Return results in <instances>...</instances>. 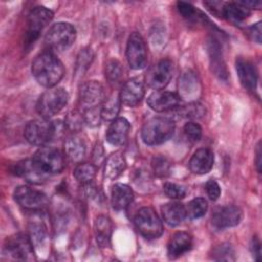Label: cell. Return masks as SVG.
I'll use <instances>...</instances> for the list:
<instances>
[{"instance_id": "cell-43", "label": "cell", "mask_w": 262, "mask_h": 262, "mask_svg": "<svg viewBox=\"0 0 262 262\" xmlns=\"http://www.w3.org/2000/svg\"><path fill=\"white\" fill-rule=\"evenodd\" d=\"M248 34L250 35L252 40H254L258 43H261V23L259 21V23L253 25L252 27H250Z\"/></svg>"}, {"instance_id": "cell-9", "label": "cell", "mask_w": 262, "mask_h": 262, "mask_svg": "<svg viewBox=\"0 0 262 262\" xmlns=\"http://www.w3.org/2000/svg\"><path fill=\"white\" fill-rule=\"evenodd\" d=\"M52 18L53 12L50 9L44 6H37L33 8L28 14L26 42L28 44L34 43L35 40L39 37L41 31L52 20Z\"/></svg>"}, {"instance_id": "cell-16", "label": "cell", "mask_w": 262, "mask_h": 262, "mask_svg": "<svg viewBox=\"0 0 262 262\" xmlns=\"http://www.w3.org/2000/svg\"><path fill=\"white\" fill-rule=\"evenodd\" d=\"M243 218L242 210L233 205H228L217 209L212 215V224L219 229L237 225Z\"/></svg>"}, {"instance_id": "cell-40", "label": "cell", "mask_w": 262, "mask_h": 262, "mask_svg": "<svg viewBox=\"0 0 262 262\" xmlns=\"http://www.w3.org/2000/svg\"><path fill=\"white\" fill-rule=\"evenodd\" d=\"M82 122H84L83 114L81 115L77 112H73L72 114H69L64 126H68L71 130H77L82 126Z\"/></svg>"}, {"instance_id": "cell-31", "label": "cell", "mask_w": 262, "mask_h": 262, "mask_svg": "<svg viewBox=\"0 0 262 262\" xmlns=\"http://www.w3.org/2000/svg\"><path fill=\"white\" fill-rule=\"evenodd\" d=\"M121 100L119 95H113L104 101L100 108V116L105 121H113L118 117Z\"/></svg>"}, {"instance_id": "cell-33", "label": "cell", "mask_w": 262, "mask_h": 262, "mask_svg": "<svg viewBox=\"0 0 262 262\" xmlns=\"http://www.w3.org/2000/svg\"><path fill=\"white\" fill-rule=\"evenodd\" d=\"M177 9L179 13L182 15L183 18L187 20H205L206 15H204L200 10H198L194 6H192L190 3L183 2V1H178L177 2Z\"/></svg>"}, {"instance_id": "cell-10", "label": "cell", "mask_w": 262, "mask_h": 262, "mask_svg": "<svg viewBox=\"0 0 262 262\" xmlns=\"http://www.w3.org/2000/svg\"><path fill=\"white\" fill-rule=\"evenodd\" d=\"M13 198L20 207L31 211L42 210L48 203L47 196L43 192L27 185L17 186L13 192Z\"/></svg>"}, {"instance_id": "cell-7", "label": "cell", "mask_w": 262, "mask_h": 262, "mask_svg": "<svg viewBox=\"0 0 262 262\" xmlns=\"http://www.w3.org/2000/svg\"><path fill=\"white\" fill-rule=\"evenodd\" d=\"M3 254L13 260H35L33 242L26 233H15L7 237L3 246Z\"/></svg>"}, {"instance_id": "cell-30", "label": "cell", "mask_w": 262, "mask_h": 262, "mask_svg": "<svg viewBox=\"0 0 262 262\" xmlns=\"http://www.w3.org/2000/svg\"><path fill=\"white\" fill-rule=\"evenodd\" d=\"M96 174V167L90 163H79L74 170L76 180L84 185L90 184Z\"/></svg>"}, {"instance_id": "cell-41", "label": "cell", "mask_w": 262, "mask_h": 262, "mask_svg": "<svg viewBox=\"0 0 262 262\" xmlns=\"http://www.w3.org/2000/svg\"><path fill=\"white\" fill-rule=\"evenodd\" d=\"M93 58V54L91 50L85 49L83 51L80 52L79 56H78V61H77V70H81V72L83 73L84 69H87L88 66L91 63V60Z\"/></svg>"}, {"instance_id": "cell-12", "label": "cell", "mask_w": 262, "mask_h": 262, "mask_svg": "<svg viewBox=\"0 0 262 262\" xmlns=\"http://www.w3.org/2000/svg\"><path fill=\"white\" fill-rule=\"evenodd\" d=\"M173 64L170 59H162L147 72L145 83L148 87L155 90L164 89L172 78Z\"/></svg>"}, {"instance_id": "cell-24", "label": "cell", "mask_w": 262, "mask_h": 262, "mask_svg": "<svg viewBox=\"0 0 262 262\" xmlns=\"http://www.w3.org/2000/svg\"><path fill=\"white\" fill-rule=\"evenodd\" d=\"M221 14L233 24H241L251 14V9L242 1L227 2L222 6Z\"/></svg>"}, {"instance_id": "cell-28", "label": "cell", "mask_w": 262, "mask_h": 262, "mask_svg": "<svg viewBox=\"0 0 262 262\" xmlns=\"http://www.w3.org/2000/svg\"><path fill=\"white\" fill-rule=\"evenodd\" d=\"M113 224L108 217L100 215L94 221V232L96 242L99 247L105 248L110 245Z\"/></svg>"}, {"instance_id": "cell-8", "label": "cell", "mask_w": 262, "mask_h": 262, "mask_svg": "<svg viewBox=\"0 0 262 262\" xmlns=\"http://www.w3.org/2000/svg\"><path fill=\"white\" fill-rule=\"evenodd\" d=\"M137 230L146 238H158L163 233V223L151 207H142L134 217Z\"/></svg>"}, {"instance_id": "cell-19", "label": "cell", "mask_w": 262, "mask_h": 262, "mask_svg": "<svg viewBox=\"0 0 262 262\" xmlns=\"http://www.w3.org/2000/svg\"><path fill=\"white\" fill-rule=\"evenodd\" d=\"M130 131V123L125 118H116L110 124L105 138L113 145H123L128 138Z\"/></svg>"}, {"instance_id": "cell-17", "label": "cell", "mask_w": 262, "mask_h": 262, "mask_svg": "<svg viewBox=\"0 0 262 262\" xmlns=\"http://www.w3.org/2000/svg\"><path fill=\"white\" fill-rule=\"evenodd\" d=\"M144 83L139 78H132L125 82L120 91V100L128 106L137 105L144 96Z\"/></svg>"}, {"instance_id": "cell-39", "label": "cell", "mask_w": 262, "mask_h": 262, "mask_svg": "<svg viewBox=\"0 0 262 262\" xmlns=\"http://www.w3.org/2000/svg\"><path fill=\"white\" fill-rule=\"evenodd\" d=\"M214 259L216 260H233V250L228 244H221L215 248Z\"/></svg>"}, {"instance_id": "cell-3", "label": "cell", "mask_w": 262, "mask_h": 262, "mask_svg": "<svg viewBox=\"0 0 262 262\" xmlns=\"http://www.w3.org/2000/svg\"><path fill=\"white\" fill-rule=\"evenodd\" d=\"M60 122H51L48 119H36L28 122L24 135L33 145L43 146L50 142L60 130Z\"/></svg>"}, {"instance_id": "cell-35", "label": "cell", "mask_w": 262, "mask_h": 262, "mask_svg": "<svg viewBox=\"0 0 262 262\" xmlns=\"http://www.w3.org/2000/svg\"><path fill=\"white\" fill-rule=\"evenodd\" d=\"M206 113V110L204 105L199 103L198 101L189 102L187 105L183 106L180 110V115H183L185 118L189 119H199L202 118Z\"/></svg>"}, {"instance_id": "cell-27", "label": "cell", "mask_w": 262, "mask_h": 262, "mask_svg": "<svg viewBox=\"0 0 262 262\" xmlns=\"http://www.w3.org/2000/svg\"><path fill=\"white\" fill-rule=\"evenodd\" d=\"M126 168V161L120 151H116L108 156L104 164L103 176L107 180H114L121 175Z\"/></svg>"}, {"instance_id": "cell-32", "label": "cell", "mask_w": 262, "mask_h": 262, "mask_svg": "<svg viewBox=\"0 0 262 262\" xmlns=\"http://www.w3.org/2000/svg\"><path fill=\"white\" fill-rule=\"evenodd\" d=\"M186 208V216H188L191 219H198L205 215L208 209V203L203 198H195L191 200Z\"/></svg>"}, {"instance_id": "cell-6", "label": "cell", "mask_w": 262, "mask_h": 262, "mask_svg": "<svg viewBox=\"0 0 262 262\" xmlns=\"http://www.w3.org/2000/svg\"><path fill=\"white\" fill-rule=\"evenodd\" d=\"M76 29L69 23L59 21L50 27L46 36L45 44L55 51L69 49L76 40Z\"/></svg>"}, {"instance_id": "cell-26", "label": "cell", "mask_w": 262, "mask_h": 262, "mask_svg": "<svg viewBox=\"0 0 262 262\" xmlns=\"http://www.w3.org/2000/svg\"><path fill=\"white\" fill-rule=\"evenodd\" d=\"M15 173L18 176H21L25 178L28 182L34 183V184H39L42 183L47 176L44 175L42 172H40L36 166L34 165L32 159L30 160H25L15 165Z\"/></svg>"}, {"instance_id": "cell-18", "label": "cell", "mask_w": 262, "mask_h": 262, "mask_svg": "<svg viewBox=\"0 0 262 262\" xmlns=\"http://www.w3.org/2000/svg\"><path fill=\"white\" fill-rule=\"evenodd\" d=\"M235 69L244 88L249 91H255L257 87L258 76L254 64L248 59L238 57L235 60Z\"/></svg>"}, {"instance_id": "cell-36", "label": "cell", "mask_w": 262, "mask_h": 262, "mask_svg": "<svg viewBox=\"0 0 262 262\" xmlns=\"http://www.w3.org/2000/svg\"><path fill=\"white\" fill-rule=\"evenodd\" d=\"M151 167L157 176L163 177L168 175L171 165L167 158L163 156H157V157H154L151 160Z\"/></svg>"}, {"instance_id": "cell-25", "label": "cell", "mask_w": 262, "mask_h": 262, "mask_svg": "<svg viewBox=\"0 0 262 262\" xmlns=\"http://www.w3.org/2000/svg\"><path fill=\"white\" fill-rule=\"evenodd\" d=\"M162 215L167 224L170 226L179 225L186 217V208L178 202L167 203L162 207Z\"/></svg>"}, {"instance_id": "cell-4", "label": "cell", "mask_w": 262, "mask_h": 262, "mask_svg": "<svg viewBox=\"0 0 262 262\" xmlns=\"http://www.w3.org/2000/svg\"><path fill=\"white\" fill-rule=\"evenodd\" d=\"M32 161L36 168L44 175H53L60 173L64 167V156L56 148L43 146L33 156Z\"/></svg>"}, {"instance_id": "cell-22", "label": "cell", "mask_w": 262, "mask_h": 262, "mask_svg": "<svg viewBox=\"0 0 262 262\" xmlns=\"http://www.w3.org/2000/svg\"><path fill=\"white\" fill-rule=\"evenodd\" d=\"M133 201L132 189L123 183H116L111 191V204L117 211H123L129 207Z\"/></svg>"}, {"instance_id": "cell-15", "label": "cell", "mask_w": 262, "mask_h": 262, "mask_svg": "<svg viewBox=\"0 0 262 262\" xmlns=\"http://www.w3.org/2000/svg\"><path fill=\"white\" fill-rule=\"evenodd\" d=\"M180 103L181 98L178 94L165 90H156L147 98L148 106L158 113L175 110L180 106Z\"/></svg>"}, {"instance_id": "cell-11", "label": "cell", "mask_w": 262, "mask_h": 262, "mask_svg": "<svg viewBox=\"0 0 262 262\" xmlns=\"http://www.w3.org/2000/svg\"><path fill=\"white\" fill-rule=\"evenodd\" d=\"M126 57L128 63L133 70L143 69L147 63V51L146 45L138 33H132L127 42Z\"/></svg>"}, {"instance_id": "cell-5", "label": "cell", "mask_w": 262, "mask_h": 262, "mask_svg": "<svg viewBox=\"0 0 262 262\" xmlns=\"http://www.w3.org/2000/svg\"><path fill=\"white\" fill-rule=\"evenodd\" d=\"M68 100L69 94L63 88H49L39 97L36 110L42 118L49 119L59 113L66 106Z\"/></svg>"}, {"instance_id": "cell-37", "label": "cell", "mask_w": 262, "mask_h": 262, "mask_svg": "<svg viewBox=\"0 0 262 262\" xmlns=\"http://www.w3.org/2000/svg\"><path fill=\"white\" fill-rule=\"evenodd\" d=\"M164 192L168 198L173 200L183 199L186 194V190L182 185L173 182H167L164 184Z\"/></svg>"}, {"instance_id": "cell-20", "label": "cell", "mask_w": 262, "mask_h": 262, "mask_svg": "<svg viewBox=\"0 0 262 262\" xmlns=\"http://www.w3.org/2000/svg\"><path fill=\"white\" fill-rule=\"evenodd\" d=\"M214 164V154L209 148H200L189 161V169L196 175H204L211 171Z\"/></svg>"}, {"instance_id": "cell-42", "label": "cell", "mask_w": 262, "mask_h": 262, "mask_svg": "<svg viewBox=\"0 0 262 262\" xmlns=\"http://www.w3.org/2000/svg\"><path fill=\"white\" fill-rule=\"evenodd\" d=\"M206 191H207L208 196L212 201L218 200V198L220 196V193H221V189H220L219 184L215 180H213V179H210L209 181H207V183H206Z\"/></svg>"}, {"instance_id": "cell-1", "label": "cell", "mask_w": 262, "mask_h": 262, "mask_svg": "<svg viewBox=\"0 0 262 262\" xmlns=\"http://www.w3.org/2000/svg\"><path fill=\"white\" fill-rule=\"evenodd\" d=\"M32 74L41 86L49 89L53 88L62 79L64 68L52 52L45 51L33 60Z\"/></svg>"}, {"instance_id": "cell-45", "label": "cell", "mask_w": 262, "mask_h": 262, "mask_svg": "<svg viewBox=\"0 0 262 262\" xmlns=\"http://www.w3.org/2000/svg\"><path fill=\"white\" fill-rule=\"evenodd\" d=\"M256 166H257V170L260 173L261 171V147H260V143L257 146V151H256Z\"/></svg>"}, {"instance_id": "cell-2", "label": "cell", "mask_w": 262, "mask_h": 262, "mask_svg": "<svg viewBox=\"0 0 262 262\" xmlns=\"http://www.w3.org/2000/svg\"><path fill=\"white\" fill-rule=\"evenodd\" d=\"M175 130V123L166 117H157L148 120L142 127L141 138L147 145H158L169 140Z\"/></svg>"}, {"instance_id": "cell-14", "label": "cell", "mask_w": 262, "mask_h": 262, "mask_svg": "<svg viewBox=\"0 0 262 262\" xmlns=\"http://www.w3.org/2000/svg\"><path fill=\"white\" fill-rule=\"evenodd\" d=\"M201 94V83L192 71H185L178 80V96L189 102H193Z\"/></svg>"}, {"instance_id": "cell-21", "label": "cell", "mask_w": 262, "mask_h": 262, "mask_svg": "<svg viewBox=\"0 0 262 262\" xmlns=\"http://www.w3.org/2000/svg\"><path fill=\"white\" fill-rule=\"evenodd\" d=\"M208 51L210 56V63L213 73L220 79L226 81L228 78L227 69L222 57L220 44L215 38H211L208 42Z\"/></svg>"}, {"instance_id": "cell-23", "label": "cell", "mask_w": 262, "mask_h": 262, "mask_svg": "<svg viewBox=\"0 0 262 262\" xmlns=\"http://www.w3.org/2000/svg\"><path fill=\"white\" fill-rule=\"evenodd\" d=\"M192 238L184 231L175 232L168 244V255L170 258H177L191 249Z\"/></svg>"}, {"instance_id": "cell-29", "label": "cell", "mask_w": 262, "mask_h": 262, "mask_svg": "<svg viewBox=\"0 0 262 262\" xmlns=\"http://www.w3.org/2000/svg\"><path fill=\"white\" fill-rule=\"evenodd\" d=\"M64 154L72 162H81L86 154L84 140L77 135L69 136L64 141Z\"/></svg>"}, {"instance_id": "cell-34", "label": "cell", "mask_w": 262, "mask_h": 262, "mask_svg": "<svg viewBox=\"0 0 262 262\" xmlns=\"http://www.w3.org/2000/svg\"><path fill=\"white\" fill-rule=\"evenodd\" d=\"M123 69L118 60L112 59L107 61L105 66V78L108 80L110 83H117L121 79Z\"/></svg>"}, {"instance_id": "cell-44", "label": "cell", "mask_w": 262, "mask_h": 262, "mask_svg": "<svg viewBox=\"0 0 262 262\" xmlns=\"http://www.w3.org/2000/svg\"><path fill=\"white\" fill-rule=\"evenodd\" d=\"M251 250L254 256V259L256 261L260 260V256H261V246H260V242L257 237H254L251 244Z\"/></svg>"}, {"instance_id": "cell-38", "label": "cell", "mask_w": 262, "mask_h": 262, "mask_svg": "<svg viewBox=\"0 0 262 262\" xmlns=\"http://www.w3.org/2000/svg\"><path fill=\"white\" fill-rule=\"evenodd\" d=\"M183 131L187 139L192 142L199 141L202 137V128L198 123H194V122L186 123L183 127Z\"/></svg>"}, {"instance_id": "cell-13", "label": "cell", "mask_w": 262, "mask_h": 262, "mask_svg": "<svg viewBox=\"0 0 262 262\" xmlns=\"http://www.w3.org/2000/svg\"><path fill=\"white\" fill-rule=\"evenodd\" d=\"M103 86L97 81H88L81 85L79 90V100L83 110L96 108L104 101Z\"/></svg>"}]
</instances>
